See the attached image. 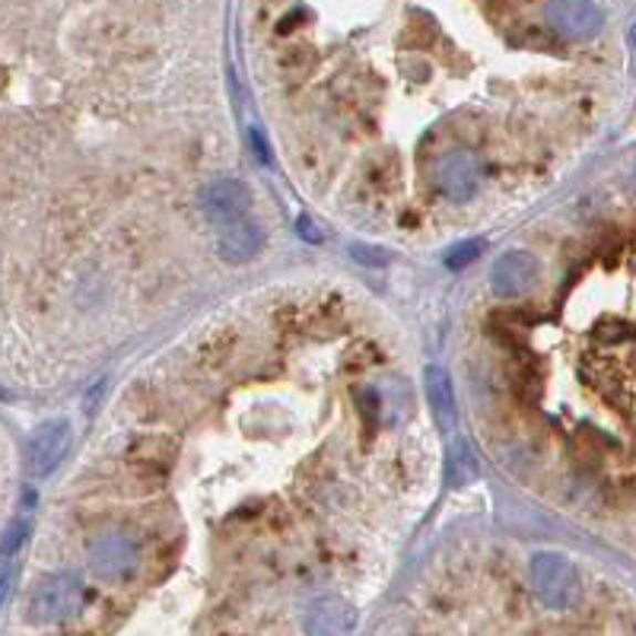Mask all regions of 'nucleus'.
<instances>
[{
    "mask_svg": "<svg viewBox=\"0 0 636 636\" xmlns=\"http://www.w3.org/2000/svg\"><path fill=\"white\" fill-rule=\"evenodd\" d=\"M83 605V585L74 573H54L32 588L25 602V617L32 624H58L74 617Z\"/></svg>",
    "mask_w": 636,
    "mask_h": 636,
    "instance_id": "f257e3e1",
    "label": "nucleus"
},
{
    "mask_svg": "<svg viewBox=\"0 0 636 636\" xmlns=\"http://www.w3.org/2000/svg\"><path fill=\"white\" fill-rule=\"evenodd\" d=\"M532 583L538 598L554 611L570 608L580 598V573L560 554H534Z\"/></svg>",
    "mask_w": 636,
    "mask_h": 636,
    "instance_id": "f03ea898",
    "label": "nucleus"
},
{
    "mask_svg": "<svg viewBox=\"0 0 636 636\" xmlns=\"http://www.w3.org/2000/svg\"><path fill=\"white\" fill-rule=\"evenodd\" d=\"M249 207H252V191L239 178H213V181H207L201 188L204 217H207V223L217 232L242 223Z\"/></svg>",
    "mask_w": 636,
    "mask_h": 636,
    "instance_id": "7ed1b4c3",
    "label": "nucleus"
},
{
    "mask_svg": "<svg viewBox=\"0 0 636 636\" xmlns=\"http://www.w3.org/2000/svg\"><path fill=\"white\" fill-rule=\"evenodd\" d=\"M90 570L105 580V583H125L134 576L137 563H140V548L137 541L125 532H105L90 544Z\"/></svg>",
    "mask_w": 636,
    "mask_h": 636,
    "instance_id": "20e7f679",
    "label": "nucleus"
},
{
    "mask_svg": "<svg viewBox=\"0 0 636 636\" xmlns=\"http://www.w3.org/2000/svg\"><path fill=\"white\" fill-rule=\"evenodd\" d=\"M439 191L449 201H471L481 188V163L468 150H452L439 163Z\"/></svg>",
    "mask_w": 636,
    "mask_h": 636,
    "instance_id": "39448f33",
    "label": "nucleus"
},
{
    "mask_svg": "<svg viewBox=\"0 0 636 636\" xmlns=\"http://www.w3.org/2000/svg\"><path fill=\"white\" fill-rule=\"evenodd\" d=\"M67 446H71V424L67 420L42 424L29 439V471L35 478L51 475L61 465V458L67 456Z\"/></svg>",
    "mask_w": 636,
    "mask_h": 636,
    "instance_id": "423d86ee",
    "label": "nucleus"
},
{
    "mask_svg": "<svg viewBox=\"0 0 636 636\" xmlns=\"http://www.w3.org/2000/svg\"><path fill=\"white\" fill-rule=\"evenodd\" d=\"M305 636H354L356 630V611L351 602L325 595L315 598L303 617Z\"/></svg>",
    "mask_w": 636,
    "mask_h": 636,
    "instance_id": "0eeeda50",
    "label": "nucleus"
},
{
    "mask_svg": "<svg viewBox=\"0 0 636 636\" xmlns=\"http://www.w3.org/2000/svg\"><path fill=\"white\" fill-rule=\"evenodd\" d=\"M544 20L551 23V29H557L570 39H588L595 35L605 17L595 3H583V0H557L544 7Z\"/></svg>",
    "mask_w": 636,
    "mask_h": 636,
    "instance_id": "6e6552de",
    "label": "nucleus"
},
{
    "mask_svg": "<svg viewBox=\"0 0 636 636\" xmlns=\"http://www.w3.org/2000/svg\"><path fill=\"white\" fill-rule=\"evenodd\" d=\"M176 439L173 436H163V432H144V436H137L131 446H127V465L137 471V475H163V471H169L173 468V461H176Z\"/></svg>",
    "mask_w": 636,
    "mask_h": 636,
    "instance_id": "1a4fd4ad",
    "label": "nucleus"
},
{
    "mask_svg": "<svg viewBox=\"0 0 636 636\" xmlns=\"http://www.w3.org/2000/svg\"><path fill=\"white\" fill-rule=\"evenodd\" d=\"M534 280H538V261L529 252H507L490 271V286L503 300L522 296L525 290H532Z\"/></svg>",
    "mask_w": 636,
    "mask_h": 636,
    "instance_id": "9d476101",
    "label": "nucleus"
},
{
    "mask_svg": "<svg viewBox=\"0 0 636 636\" xmlns=\"http://www.w3.org/2000/svg\"><path fill=\"white\" fill-rule=\"evenodd\" d=\"M424 379H427V398H430L439 430L446 432V436H449V432H456L458 410H456V392H452V382H449V376H446L439 366H427Z\"/></svg>",
    "mask_w": 636,
    "mask_h": 636,
    "instance_id": "9b49d317",
    "label": "nucleus"
},
{
    "mask_svg": "<svg viewBox=\"0 0 636 636\" xmlns=\"http://www.w3.org/2000/svg\"><path fill=\"white\" fill-rule=\"evenodd\" d=\"M217 249L227 261H249L261 249V229L252 220H242L236 227L217 232Z\"/></svg>",
    "mask_w": 636,
    "mask_h": 636,
    "instance_id": "f8f14e48",
    "label": "nucleus"
},
{
    "mask_svg": "<svg viewBox=\"0 0 636 636\" xmlns=\"http://www.w3.org/2000/svg\"><path fill=\"white\" fill-rule=\"evenodd\" d=\"M475 458H471V452L468 449H458L456 456L449 458V483H465L475 478Z\"/></svg>",
    "mask_w": 636,
    "mask_h": 636,
    "instance_id": "ddd939ff",
    "label": "nucleus"
},
{
    "mask_svg": "<svg viewBox=\"0 0 636 636\" xmlns=\"http://www.w3.org/2000/svg\"><path fill=\"white\" fill-rule=\"evenodd\" d=\"M483 252V242L481 239H471V242H461V246H456L452 252L446 254V264L449 268H465V264H471L478 254Z\"/></svg>",
    "mask_w": 636,
    "mask_h": 636,
    "instance_id": "4468645a",
    "label": "nucleus"
},
{
    "mask_svg": "<svg viewBox=\"0 0 636 636\" xmlns=\"http://www.w3.org/2000/svg\"><path fill=\"white\" fill-rule=\"evenodd\" d=\"M25 534H29V525H25V522H13V525L7 529V534H3V557H13V554L23 548Z\"/></svg>",
    "mask_w": 636,
    "mask_h": 636,
    "instance_id": "2eb2a0df",
    "label": "nucleus"
},
{
    "mask_svg": "<svg viewBox=\"0 0 636 636\" xmlns=\"http://www.w3.org/2000/svg\"><path fill=\"white\" fill-rule=\"evenodd\" d=\"M296 61H309V51L303 45L286 49V54H280V67H296Z\"/></svg>",
    "mask_w": 636,
    "mask_h": 636,
    "instance_id": "dca6fc26",
    "label": "nucleus"
},
{
    "mask_svg": "<svg viewBox=\"0 0 636 636\" xmlns=\"http://www.w3.org/2000/svg\"><path fill=\"white\" fill-rule=\"evenodd\" d=\"M10 588H13V570H3L0 573V605L10 598Z\"/></svg>",
    "mask_w": 636,
    "mask_h": 636,
    "instance_id": "f3484780",
    "label": "nucleus"
}]
</instances>
